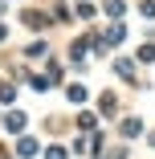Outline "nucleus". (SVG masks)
I'll return each mask as SVG.
<instances>
[{"label": "nucleus", "mask_w": 155, "mask_h": 159, "mask_svg": "<svg viewBox=\"0 0 155 159\" xmlns=\"http://www.w3.org/2000/svg\"><path fill=\"white\" fill-rule=\"evenodd\" d=\"M122 135H127V139L143 135V126H139V118H127V122H122Z\"/></svg>", "instance_id": "obj_1"}, {"label": "nucleus", "mask_w": 155, "mask_h": 159, "mask_svg": "<svg viewBox=\"0 0 155 159\" xmlns=\"http://www.w3.org/2000/svg\"><path fill=\"white\" fill-rule=\"evenodd\" d=\"M4 126H8V131H21V126H25V114H21V110H12V114L4 118Z\"/></svg>", "instance_id": "obj_2"}, {"label": "nucleus", "mask_w": 155, "mask_h": 159, "mask_svg": "<svg viewBox=\"0 0 155 159\" xmlns=\"http://www.w3.org/2000/svg\"><path fill=\"white\" fill-rule=\"evenodd\" d=\"M122 33H127V29H122V25H110V33H106V41H110V45H118V41H122Z\"/></svg>", "instance_id": "obj_3"}, {"label": "nucleus", "mask_w": 155, "mask_h": 159, "mask_svg": "<svg viewBox=\"0 0 155 159\" xmlns=\"http://www.w3.org/2000/svg\"><path fill=\"white\" fill-rule=\"evenodd\" d=\"M66 94H70V102H86V90H82V86H70Z\"/></svg>", "instance_id": "obj_4"}, {"label": "nucleus", "mask_w": 155, "mask_h": 159, "mask_svg": "<svg viewBox=\"0 0 155 159\" xmlns=\"http://www.w3.org/2000/svg\"><path fill=\"white\" fill-rule=\"evenodd\" d=\"M16 151H21V155H33V151H37V143H33V139H21V143H16Z\"/></svg>", "instance_id": "obj_5"}, {"label": "nucleus", "mask_w": 155, "mask_h": 159, "mask_svg": "<svg viewBox=\"0 0 155 159\" xmlns=\"http://www.w3.org/2000/svg\"><path fill=\"white\" fill-rule=\"evenodd\" d=\"M25 25H33V29H41V25H45V16H41V12H25Z\"/></svg>", "instance_id": "obj_6"}, {"label": "nucleus", "mask_w": 155, "mask_h": 159, "mask_svg": "<svg viewBox=\"0 0 155 159\" xmlns=\"http://www.w3.org/2000/svg\"><path fill=\"white\" fill-rule=\"evenodd\" d=\"M98 106H102V114H114V94H102Z\"/></svg>", "instance_id": "obj_7"}, {"label": "nucleus", "mask_w": 155, "mask_h": 159, "mask_svg": "<svg viewBox=\"0 0 155 159\" xmlns=\"http://www.w3.org/2000/svg\"><path fill=\"white\" fill-rule=\"evenodd\" d=\"M139 61H155V45H139Z\"/></svg>", "instance_id": "obj_8"}, {"label": "nucleus", "mask_w": 155, "mask_h": 159, "mask_svg": "<svg viewBox=\"0 0 155 159\" xmlns=\"http://www.w3.org/2000/svg\"><path fill=\"white\" fill-rule=\"evenodd\" d=\"M114 66H118V74H122V78H127V82L135 78V70H131V61H114Z\"/></svg>", "instance_id": "obj_9"}, {"label": "nucleus", "mask_w": 155, "mask_h": 159, "mask_svg": "<svg viewBox=\"0 0 155 159\" xmlns=\"http://www.w3.org/2000/svg\"><path fill=\"white\" fill-rule=\"evenodd\" d=\"M12 98H16V90L12 86H0V102H12Z\"/></svg>", "instance_id": "obj_10"}, {"label": "nucleus", "mask_w": 155, "mask_h": 159, "mask_svg": "<svg viewBox=\"0 0 155 159\" xmlns=\"http://www.w3.org/2000/svg\"><path fill=\"white\" fill-rule=\"evenodd\" d=\"M106 12H110V16H118V12H122V0H106Z\"/></svg>", "instance_id": "obj_11"}, {"label": "nucleus", "mask_w": 155, "mask_h": 159, "mask_svg": "<svg viewBox=\"0 0 155 159\" xmlns=\"http://www.w3.org/2000/svg\"><path fill=\"white\" fill-rule=\"evenodd\" d=\"M4 37H8V29H4V25H0V41H4Z\"/></svg>", "instance_id": "obj_12"}, {"label": "nucleus", "mask_w": 155, "mask_h": 159, "mask_svg": "<svg viewBox=\"0 0 155 159\" xmlns=\"http://www.w3.org/2000/svg\"><path fill=\"white\" fill-rule=\"evenodd\" d=\"M0 12H4V0H0Z\"/></svg>", "instance_id": "obj_13"}]
</instances>
